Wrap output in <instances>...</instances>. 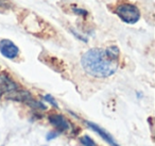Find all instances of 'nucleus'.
Listing matches in <instances>:
<instances>
[{"label":"nucleus","mask_w":155,"mask_h":146,"mask_svg":"<svg viewBox=\"0 0 155 146\" xmlns=\"http://www.w3.org/2000/svg\"><path fill=\"white\" fill-rule=\"evenodd\" d=\"M119 49L110 46L105 49L93 48L82 56L81 64L88 75L97 78H107L116 73L119 65Z\"/></svg>","instance_id":"1"},{"label":"nucleus","mask_w":155,"mask_h":146,"mask_svg":"<svg viewBox=\"0 0 155 146\" xmlns=\"http://www.w3.org/2000/svg\"><path fill=\"white\" fill-rule=\"evenodd\" d=\"M115 13L127 24H135L140 18V11L136 5L129 2H122L115 9Z\"/></svg>","instance_id":"2"},{"label":"nucleus","mask_w":155,"mask_h":146,"mask_svg":"<svg viewBox=\"0 0 155 146\" xmlns=\"http://www.w3.org/2000/svg\"><path fill=\"white\" fill-rule=\"evenodd\" d=\"M0 52L7 59H15L19 54L18 47L10 40H2L0 41Z\"/></svg>","instance_id":"3"},{"label":"nucleus","mask_w":155,"mask_h":146,"mask_svg":"<svg viewBox=\"0 0 155 146\" xmlns=\"http://www.w3.org/2000/svg\"><path fill=\"white\" fill-rule=\"evenodd\" d=\"M16 90H18L17 84L5 74H0V97L5 94L11 95Z\"/></svg>","instance_id":"4"},{"label":"nucleus","mask_w":155,"mask_h":146,"mask_svg":"<svg viewBox=\"0 0 155 146\" xmlns=\"http://www.w3.org/2000/svg\"><path fill=\"white\" fill-rule=\"evenodd\" d=\"M49 122L61 132L69 128V124L66 120V118L64 116L60 115V114H51L49 116Z\"/></svg>","instance_id":"5"},{"label":"nucleus","mask_w":155,"mask_h":146,"mask_svg":"<svg viewBox=\"0 0 155 146\" xmlns=\"http://www.w3.org/2000/svg\"><path fill=\"white\" fill-rule=\"evenodd\" d=\"M87 126L89 127L91 129H93L95 132H97L98 134L100 135V137H102V139L104 140L105 142H107L108 144H110V146H119L118 144L115 142V140L113 139L112 137H110V134H108L107 132H106L105 130H103L102 128H100L98 125H96V124H93V123H91V122H87Z\"/></svg>","instance_id":"6"},{"label":"nucleus","mask_w":155,"mask_h":146,"mask_svg":"<svg viewBox=\"0 0 155 146\" xmlns=\"http://www.w3.org/2000/svg\"><path fill=\"white\" fill-rule=\"evenodd\" d=\"M81 143H82L84 146H96L95 142H94L89 137H83L82 139H81Z\"/></svg>","instance_id":"7"},{"label":"nucleus","mask_w":155,"mask_h":146,"mask_svg":"<svg viewBox=\"0 0 155 146\" xmlns=\"http://www.w3.org/2000/svg\"><path fill=\"white\" fill-rule=\"evenodd\" d=\"M44 99H45L46 101H48V103H50L52 106H54L55 108H58V103H56L55 99H54L52 96H50V95H45V96H44Z\"/></svg>","instance_id":"8"},{"label":"nucleus","mask_w":155,"mask_h":146,"mask_svg":"<svg viewBox=\"0 0 155 146\" xmlns=\"http://www.w3.org/2000/svg\"><path fill=\"white\" fill-rule=\"evenodd\" d=\"M56 135H58V133H53V132H52V133H50V134L48 135V140H51L52 137H55Z\"/></svg>","instance_id":"9"}]
</instances>
